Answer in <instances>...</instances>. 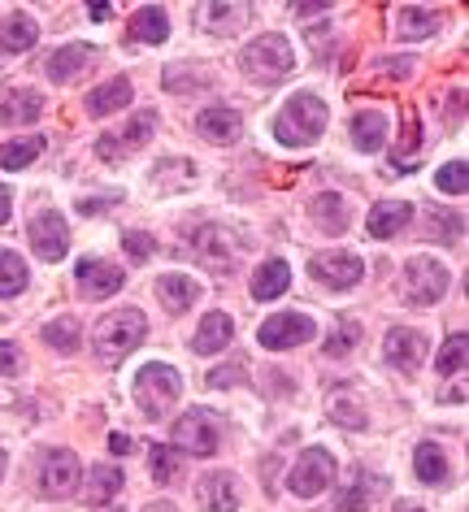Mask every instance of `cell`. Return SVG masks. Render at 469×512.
Wrapping results in <instances>:
<instances>
[{
  "label": "cell",
  "instance_id": "6da1fadb",
  "mask_svg": "<svg viewBox=\"0 0 469 512\" xmlns=\"http://www.w3.org/2000/svg\"><path fill=\"white\" fill-rule=\"evenodd\" d=\"M148 339V317L139 309H118L109 317H100L96 326V356L105 365H118L126 352H135Z\"/></svg>",
  "mask_w": 469,
  "mask_h": 512
},
{
  "label": "cell",
  "instance_id": "7a4b0ae2",
  "mask_svg": "<svg viewBox=\"0 0 469 512\" xmlns=\"http://www.w3.org/2000/svg\"><path fill=\"white\" fill-rule=\"evenodd\" d=\"M179 395H183V378H179V369H170L166 361H152L139 369V378H135V400H139V413H144L148 421H161L170 413L174 404H179Z\"/></svg>",
  "mask_w": 469,
  "mask_h": 512
},
{
  "label": "cell",
  "instance_id": "3957f363",
  "mask_svg": "<svg viewBox=\"0 0 469 512\" xmlns=\"http://www.w3.org/2000/svg\"><path fill=\"white\" fill-rule=\"evenodd\" d=\"M322 131H326V105L313 92H296L287 100V109L278 113V139L287 148H309Z\"/></svg>",
  "mask_w": 469,
  "mask_h": 512
},
{
  "label": "cell",
  "instance_id": "277c9868",
  "mask_svg": "<svg viewBox=\"0 0 469 512\" xmlns=\"http://www.w3.org/2000/svg\"><path fill=\"white\" fill-rule=\"evenodd\" d=\"M244 74L257 83H278L296 70V53H291L287 35H257L248 48H244Z\"/></svg>",
  "mask_w": 469,
  "mask_h": 512
},
{
  "label": "cell",
  "instance_id": "5b68a950",
  "mask_svg": "<svg viewBox=\"0 0 469 512\" xmlns=\"http://www.w3.org/2000/svg\"><path fill=\"white\" fill-rule=\"evenodd\" d=\"M448 291V270L435 261V256H413L404 265V300L417 304V309H430V304L443 300Z\"/></svg>",
  "mask_w": 469,
  "mask_h": 512
},
{
  "label": "cell",
  "instance_id": "8992f818",
  "mask_svg": "<svg viewBox=\"0 0 469 512\" xmlns=\"http://www.w3.org/2000/svg\"><path fill=\"white\" fill-rule=\"evenodd\" d=\"M222 443V430H218V417L205 413V408H192L174 421V452H187V456H213Z\"/></svg>",
  "mask_w": 469,
  "mask_h": 512
},
{
  "label": "cell",
  "instance_id": "52a82bcc",
  "mask_svg": "<svg viewBox=\"0 0 469 512\" xmlns=\"http://www.w3.org/2000/svg\"><path fill=\"white\" fill-rule=\"evenodd\" d=\"M287 486H291V495H300V499H313V495L331 491L335 486V456L322 452V447H309V452L296 460Z\"/></svg>",
  "mask_w": 469,
  "mask_h": 512
},
{
  "label": "cell",
  "instance_id": "ba28073f",
  "mask_svg": "<svg viewBox=\"0 0 469 512\" xmlns=\"http://www.w3.org/2000/svg\"><path fill=\"white\" fill-rule=\"evenodd\" d=\"M313 335H318L313 317H304V313H274V317H265V322H261L257 343L265 352H283V348H300V343H309Z\"/></svg>",
  "mask_w": 469,
  "mask_h": 512
},
{
  "label": "cell",
  "instance_id": "9c48e42d",
  "mask_svg": "<svg viewBox=\"0 0 469 512\" xmlns=\"http://www.w3.org/2000/svg\"><path fill=\"white\" fill-rule=\"evenodd\" d=\"M79 456L74 452H66V447H53L44 460H40V491L48 495V499H66V495H74L79 491Z\"/></svg>",
  "mask_w": 469,
  "mask_h": 512
},
{
  "label": "cell",
  "instance_id": "30bf717a",
  "mask_svg": "<svg viewBox=\"0 0 469 512\" xmlns=\"http://www.w3.org/2000/svg\"><path fill=\"white\" fill-rule=\"evenodd\" d=\"M31 248H35L40 261L57 265L61 256L70 252V226H66V217L53 213V209L35 213V222H31Z\"/></svg>",
  "mask_w": 469,
  "mask_h": 512
},
{
  "label": "cell",
  "instance_id": "8fae6325",
  "mask_svg": "<svg viewBox=\"0 0 469 512\" xmlns=\"http://www.w3.org/2000/svg\"><path fill=\"white\" fill-rule=\"evenodd\" d=\"M361 274H365V265H361L357 252H322V256H313V278H318L322 287H331V291L357 287Z\"/></svg>",
  "mask_w": 469,
  "mask_h": 512
},
{
  "label": "cell",
  "instance_id": "7c38bea8",
  "mask_svg": "<svg viewBox=\"0 0 469 512\" xmlns=\"http://www.w3.org/2000/svg\"><path fill=\"white\" fill-rule=\"evenodd\" d=\"M74 283H79V296H87V300H105V296H113V291H122L126 274L118 270V265H109V261L83 256L79 270H74Z\"/></svg>",
  "mask_w": 469,
  "mask_h": 512
},
{
  "label": "cell",
  "instance_id": "4fadbf2b",
  "mask_svg": "<svg viewBox=\"0 0 469 512\" xmlns=\"http://www.w3.org/2000/svg\"><path fill=\"white\" fill-rule=\"evenodd\" d=\"M383 356L400 369V374H417L422 361H426V339L417 335V330H409V326H391L387 343H383Z\"/></svg>",
  "mask_w": 469,
  "mask_h": 512
},
{
  "label": "cell",
  "instance_id": "5bb4252c",
  "mask_svg": "<svg viewBox=\"0 0 469 512\" xmlns=\"http://www.w3.org/2000/svg\"><path fill=\"white\" fill-rule=\"evenodd\" d=\"M152 126H157V113H135L131 126H126L122 135H105V139L96 144V152H100L105 161H118V157H126L131 148L148 144V139H152Z\"/></svg>",
  "mask_w": 469,
  "mask_h": 512
},
{
  "label": "cell",
  "instance_id": "9a60e30c",
  "mask_svg": "<svg viewBox=\"0 0 469 512\" xmlns=\"http://www.w3.org/2000/svg\"><path fill=\"white\" fill-rule=\"evenodd\" d=\"M92 61H96V48H87V44H66V48H57L53 57H48V79L53 83H70V79H79V74L92 70Z\"/></svg>",
  "mask_w": 469,
  "mask_h": 512
},
{
  "label": "cell",
  "instance_id": "2e32d148",
  "mask_svg": "<svg viewBox=\"0 0 469 512\" xmlns=\"http://www.w3.org/2000/svg\"><path fill=\"white\" fill-rule=\"evenodd\" d=\"M196 131L209 139V144H235L239 139V131H244V118H239L235 109H226V105H213V109H205L196 118Z\"/></svg>",
  "mask_w": 469,
  "mask_h": 512
},
{
  "label": "cell",
  "instance_id": "e0dca14e",
  "mask_svg": "<svg viewBox=\"0 0 469 512\" xmlns=\"http://www.w3.org/2000/svg\"><path fill=\"white\" fill-rule=\"evenodd\" d=\"M409 222H413V204L409 200H383V204H374L365 230H370L374 239H391V235H400Z\"/></svg>",
  "mask_w": 469,
  "mask_h": 512
},
{
  "label": "cell",
  "instance_id": "ac0fdd59",
  "mask_svg": "<svg viewBox=\"0 0 469 512\" xmlns=\"http://www.w3.org/2000/svg\"><path fill=\"white\" fill-rule=\"evenodd\" d=\"M196 495H200V504H205L209 512H235L239 508L235 473H209V478H200Z\"/></svg>",
  "mask_w": 469,
  "mask_h": 512
},
{
  "label": "cell",
  "instance_id": "d6986e66",
  "mask_svg": "<svg viewBox=\"0 0 469 512\" xmlns=\"http://www.w3.org/2000/svg\"><path fill=\"white\" fill-rule=\"evenodd\" d=\"M231 335H235L231 317H226V313H205V322H200L192 348H196L200 356H218V352L231 348Z\"/></svg>",
  "mask_w": 469,
  "mask_h": 512
},
{
  "label": "cell",
  "instance_id": "ffe728a7",
  "mask_svg": "<svg viewBox=\"0 0 469 512\" xmlns=\"http://www.w3.org/2000/svg\"><path fill=\"white\" fill-rule=\"evenodd\" d=\"M313 222H318L326 235H344L348 222H352V209L348 200L339 196V191H322L318 200H313Z\"/></svg>",
  "mask_w": 469,
  "mask_h": 512
},
{
  "label": "cell",
  "instance_id": "44dd1931",
  "mask_svg": "<svg viewBox=\"0 0 469 512\" xmlns=\"http://www.w3.org/2000/svg\"><path fill=\"white\" fill-rule=\"evenodd\" d=\"M192 248H196L200 261L218 265V270H226V265L235 261V243H231V235H226V230H218V226H205L200 235H192Z\"/></svg>",
  "mask_w": 469,
  "mask_h": 512
},
{
  "label": "cell",
  "instance_id": "7402d4cb",
  "mask_svg": "<svg viewBox=\"0 0 469 512\" xmlns=\"http://www.w3.org/2000/svg\"><path fill=\"white\" fill-rule=\"evenodd\" d=\"M166 35H170L166 9H161V5L135 9V18H131V40H139V44H166Z\"/></svg>",
  "mask_w": 469,
  "mask_h": 512
},
{
  "label": "cell",
  "instance_id": "603a6c76",
  "mask_svg": "<svg viewBox=\"0 0 469 512\" xmlns=\"http://www.w3.org/2000/svg\"><path fill=\"white\" fill-rule=\"evenodd\" d=\"M352 144H357V152H378L387 144V118L374 109H365L352 118Z\"/></svg>",
  "mask_w": 469,
  "mask_h": 512
},
{
  "label": "cell",
  "instance_id": "cb8c5ba5",
  "mask_svg": "<svg viewBox=\"0 0 469 512\" xmlns=\"http://www.w3.org/2000/svg\"><path fill=\"white\" fill-rule=\"evenodd\" d=\"M196 296H200V287L192 283V278H183V274H166V278H157V300L166 304L170 313L192 309Z\"/></svg>",
  "mask_w": 469,
  "mask_h": 512
},
{
  "label": "cell",
  "instance_id": "d4e9b609",
  "mask_svg": "<svg viewBox=\"0 0 469 512\" xmlns=\"http://www.w3.org/2000/svg\"><path fill=\"white\" fill-rule=\"evenodd\" d=\"M40 113H44L40 92H18V96L0 100V126H31Z\"/></svg>",
  "mask_w": 469,
  "mask_h": 512
},
{
  "label": "cell",
  "instance_id": "484cf974",
  "mask_svg": "<svg viewBox=\"0 0 469 512\" xmlns=\"http://www.w3.org/2000/svg\"><path fill=\"white\" fill-rule=\"evenodd\" d=\"M35 40H40V27L31 14H9L0 22V48H9V53H27Z\"/></svg>",
  "mask_w": 469,
  "mask_h": 512
},
{
  "label": "cell",
  "instance_id": "4316f807",
  "mask_svg": "<svg viewBox=\"0 0 469 512\" xmlns=\"http://www.w3.org/2000/svg\"><path fill=\"white\" fill-rule=\"evenodd\" d=\"M126 105H131V83L126 79H113L87 96V113H92V118H109V113H118Z\"/></svg>",
  "mask_w": 469,
  "mask_h": 512
},
{
  "label": "cell",
  "instance_id": "83f0119b",
  "mask_svg": "<svg viewBox=\"0 0 469 512\" xmlns=\"http://www.w3.org/2000/svg\"><path fill=\"white\" fill-rule=\"evenodd\" d=\"M291 283L287 261H265L257 274H252V300H278Z\"/></svg>",
  "mask_w": 469,
  "mask_h": 512
},
{
  "label": "cell",
  "instance_id": "f1b7e54d",
  "mask_svg": "<svg viewBox=\"0 0 469 512\" xmlns=\"http://www.w3.org/2000/svg\"><path fill=\"white\" fill-rule=\"evenodd\" d=\"M122 491V469H113V465H96L92 469V478H87V491H83V499L92 508H100V504H113V495Z\"/></svg>",
  "mask_w": 469,
  "mask_h": 512
},
{
  "label": "cell",
  "instance_id": "f546056e",
  "mask_svg": "<svg viewBox=\"0 0 469 512\" xmlns=\"http://www.w3.org/2000/svg\"><path fill=\"white\" fill-rule=\"evenodd\" d=\"M413 465H417V478L430 482V486H443L448 482V456H443L439 443H422L413 452Z\"/></svg>",
  "mask_w": 469,
  "mask_h": 512
},
{
  "label": "cell",
  "instance_id": "4dcf8cb0",
  "mask_svg": "<svg viewBox=\"0 0 469 512\" xmlns=\"http://www.w3.org/2000/svg\"><path fill=\"white\" fill-rule=\"evenodd\" d=\"M44 152V135H27V139H14V144L0 148V170H27V165Z\"/></svg>",
  "mask_w": 469,
  "mask_h": 512
},
{
  "label": "cell",
  "instance_id": "1f68e13d",
  "mask_svg": "<svg viewBox=\"0 0 469 512\" xmlns=\"http://www.w3.org/2000/svg\"><path fill=\"white\" fill-rule=\"evenodd\" d=\"M435 27H439V14H426L417 5H404L396 14V31L404 40H426V35H435Z\"/></svg>",
  "mask_w": 469,
  "mask_h": 512
},
{
  "label": "cell",
  "instance_id": "d6a6232c",
  "mask_svg": "<svg viewBox=\"0 0 469 512\" xmlns=\"http://www.w3.org/2000/svg\"><path fill=\"white\" fill-rule=\"evenodd\" d=\"M27 291V261L18 252H0V300Z\"/></svg>",
  "mask_w": 469,
  "mask_h": 512
},
{
  "label": "cell",
  "instance_id": "836d02e7",
  "mask_svg": "<svg viewBox=\"0 0 469 512\" xmlns=\"http://www.w3.org/2000/svg\"><path fill=\"white\" fill-rule=\"evenodd\" d=\"M248 18H252V9H248V5H205V22H209V31H222V35L239 31Z\"/></svg>",
  "mask_w": 469,
  "mask_h": 512
},
{
  "label": "cell",
  "instance_id": "e575fe53",
  "mask_svg": "<svg viewBox=\"0 0 469 512\" xmlns=\"http://www.w3.org/2000/svg\"><path fill=\"white\" fill-rule=\"evenodd\" d=\"M148 465H152V482H174L179 478V465H183V452H174L170 443H152Z\"/></svg>",
  "mask_w": 469,
  "mask_h": 512
},
{
  "label": "cell",
  "instance_id": "d590c367",
  "mask_svg": "<svg viewBox=\"0 0 469 512\" xmlns=\"http://www.w3.org/2000/svg\"><path fill=\"white\" fill-rule=\"evenodd\" d=\"M374 491H378V482H370V473H361L357 482L339 491L335 512H365V508H370V495H374Z\"/></svg>",
  "mask_w": 469,
  "mask_h": 512
},
{
  "label": "cell",
  "instance_id": "8d00e7d4",
  "mask_svg": "<svg viewBox=\"0 0 469 512\" xmlns=\"http://www.w3.org/2000/svg\"><path fill=\"white\" fill-rule=\"evenodd\" d=\"M44 339H48V348H57V352H74L79 348V317H57V322H48Z\"/></svg>",
  "mask_w": 469,
  "mask_h": 512
},
{
  "label": "cell",
  "instance_id": "74e56055",
  "mask_svg": "<svg viewBox=\"0 0 469 512\" xmlns=\"http://www.w3.org/2000/svg\"><path fill=\"white\" fill-rule=\"evenodd\" d=\"M465 361H469V339L465 335H452L448 343H443V352H439V374H461L465 369Z\"/></svg>",
  "mask_w": 469,
  "mask_h": 512
},
{
  "label": "cell",
  "instance_id": "f35d334b",
  "mask_svg": "<svg viewBox=\"0 0 469 512\" xmlns=\"http://www.w3.org/2000/svg\"><path fill=\"white\" fill-rule=\"evenodd\" d=\"M435 183H439V191H448V196H465V191H469V170H465V161H448V165L439 170Z\"/></svg>",
  "mask_w": 469,
  "mask_h": 512
},
{
  "label": "cell",
  "instance_id": "ab89813d",
  "mask_svg": "<svg viewBox=\"0 0 469 512\" xmlns=\"http://www.w3.org/2000/svg\"><path fill=\"white\" fill-rule=\"evenodd\" d=\"M426 226H430V239H439V243H452L465 230V222L461 217H452V213H430Z\"/></svg>",
  "mask_w": 469,
  "mask_h": 512
},
{
  "label": "cell",
  "instance_id": "60d3db41",
  "mask_svg": "<svg viewBox=\"0 0 469 512\" xmlns=\"http://www.w3.org/2000/svg\"><path fill=\"white\" fill-rule=\"evenodd\" d=\"M357 339H361V326L357 322H344V326H339L335 330V335H331V343H326V356H348L352 348H357Z\"/></svg>",
  "mask_w": 469,
  "mask_h": 512
},
{
  "label": "cell",
  "instance_id": "b9f144b4",
  "mask_svg": "<svg viewBox=\"0 0 469 512\" xmlns=\"http://www.w3.org/2000/svg\"><path fill=\"white\" fill-rule=\"evenodd\" d=\"M331 421H339V426H348V430H361L365 413H361V404H352V400H335L331 404Z\"/></svg>",
  "mask_w": 469,
  "mask_h": 512
},
{
  "label": "cell",
  "instance_id": "7bdbcfd3",
  "mask_svg": "<svg viewBox=\"0 0 469 512\" xmlns=\"http://www.w3.org/2000/svg\"><path fill=\"white\" fill-rule=\"evenodd\" d=\"M122 248H126V252H131V256H135V261H148V256H152V252H157V243H152L148 235H139V230H126V235H122Z\"/></svg>",
  "mask_w": 469,
  "mask_h": 512
},
{
  "label": "cell",
  "instance_id": "ee69618b",
  "mask_svg": "<svg viewBox=\"0 0 469 512\" xmlns=\"http://www.w3.org/2000/svg\"><path fill=\"white\" fill-rule=\"evenodd\" d=\"M179 83H183V87H205V83H209V74L192 79V74H183L179 66H170V70H166V87H179Z\"/></svg>",
  "mask_w": 469,
  "mask_h": 512
},
{
  "label": "cell",
  "instance_id": "f6af8a7d",
  "mask_svg": "<svg viewBox=\"0 0 469 512\" xmlns=\"http://www.w3.org/2000/svg\"><path fill=\"white\" fill-rule=\"evenodd\" d=\"M0 369H5V374H18L22 369V352L14 343H0Z\"/></svg>",
  "mask_w": 469,
  "mask_h": 512
},
{
  "label": "cell",
  "instance_id": "bcb514c9",
  "mask_svg": "<svg viewBox=\"0 0 469 512\" xmlns=\"http://www.w3.org/2000/svg\"><path fill=\"white\" fill-rule=\"evenodd\" d=\"M109 452H113V456H131V452H135L131 434H109Z\"/></svg>",
  "mask_w": 469,
  "mask_h": 512
},
{
  "label": "cell",
  "instance_id": "7dc6e473",
  "mask_svg": "<svg viewBox=\"0 0 469 512\" xmlns=\"http://www.w3.org/2000/svg\"><path fill=\"white\" fill-rule=\"evenodd\" d=\"M9 213H14V196H9V187H0V226L9 222Z\"/></svg>",
  "mask_w": 469,
  "mask_h": 512
},
{
  "label": "cell",
  "instance_id": "c3c4849f",
  "mask_svg": "<svg viewBox=\"0 0 469 512\" xmlns=\"http://www.w3.org/2000/svg\"><path fill=\"white\" fill-rule=\"evenodd\" d=\"M396 512H422V508H417V504H409V499H400V504H396Z\"/></svg>",
  "mask_w": 469,
  "mask_h": 512
},
{
  "label": "cell",
  "instance_id": "681fc988",
  "mask_svg": "<svg viewBox=\"0 0 469 512\" xmlns=\"http://www.w3.org/2000/svg\"><path fill=\"white\" fill-rule=\"evenodd\" d=\"M148 512H179L174 504H148Z\"/></svg>",
  "mask_w": 469,
  "mask_h": 512
},
{
  "label": "cell",
  "instance_id": "f907efd6",
  "mask_svg": "<svg viewBox=\"0 0 469 512\" xmlns=\"http://www.w3.org/2000/svg\"><path fill=\"white\" fill-rule=\"evenodd\" d=\"M5 465H9V452H5V447H0V478H5Z\"/></svg>",
  "mask_w": 469,
  "mask_h": 512
},
{
  "label": "cell",
  "instance_id": "816d5d0a",
  "mask_svg": "<svg viewBox=\"0 0 469 512\" xmlns=\"http://www.w3.org/2000/svg\"><path fill=\"white\" fill-rule=\"evenodd\" d=\"M113 512H118V508H113Z\"/></svg>",
  "mask_w": 469,
  "mask_h": 512
}]
</instances>
